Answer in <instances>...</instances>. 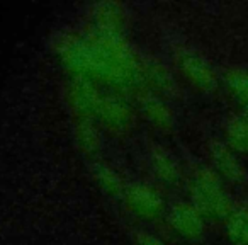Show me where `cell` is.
<instances>
[{"label":"cell","mask_w":248,"mask_h":245,"mask_svg":"<svg viewBox=\"0 0 248 245\" xmlns=\"http://www.w3.org/2000/svg\"><path fill=\"white\" fill-rule=\"evenodd\" d=\"M189 194L190 203L209 220H226L234 210L231 197L224 191L223 179L209 167H201L194 172Z\"/></svg>","instance_id":"obj_1"},{"label":"cell","mask_w":248,"mask_h":245,"mask_svg":"<svg viewBox=\"0 0 248 245\" xmlns=\"http://www.w3.org/2000/svg\"><path fill=\"white\" fill-rule=\"evenodd\" d=\"M58 62L72 73L73 79H87L93 82V55L87 36L63 33L53 41Z\"/></svg>","instance_id":"obj_2"},{"label":"cell","mask_w":248,"mask_h":245,"mask_svg":"<svg viewBox=\"0 0 248 245\" xmlns=\"http://www.w3.org/2000/svg\"><path fill=\"white\" fill-rule=\"evenodd\" d=\"M95 121L107 131L114 135H123L131 130L135 123V109L123 94H104L99 111L95 114Z\"/></svg>","instance_id":"obj_3"},{"label":"cell","mask_w":248,"mask_h":245,"mask_svg":"<svg viewBox=\"0 0 248 245\" xmlns=\"http://www.w3.org/2000/svg\"><path fill=\"white\" fill-rule=\"evenodd\" d=\"M123 201L135 216L146 221L158 220L165 213V199L153 186L146 182H133L126 186Z\"/></svg>","instance_id":"obj_4"},{"label":"cell","mask_w":248,"mask_h":245,"mask_svg":"<svg viewBox=\"0 0 248 245\" xmlns=\"http://www.w3.org/2000/svg\"><path fill=\"white\" fill-rule=\"evenodd\" d=\"M175 62L187 82L201 92H213L217 87V75L213 66L189 48H179L175 51Z\"/></svg>","instance_id":"obj_5"},{"label":"cell","mask_w":248,"mask_h":245,"mask_svg":"<svg viewBox=\"0 0 248 245\" xmlns=\"http://www.w3.org/2000/svg\"><path fill=\"white\" fill-rule=\"evenodd\" d=\"M102 96L104 94L100 92L99 83L87 79H72L66 87V100L75 117L95 119Z\"/></svg>","instance_id":"obj_6"},{"label":"cell","mask_w":248,"mask_h":245,"mask_svg":"<svg viewBox=\"0 0 248 245\" xmlns=\"http://www.w3.org/2000/svg\"><path fill=\"white\" fill-rule=\"evenodd\" d=\"M167 223L173 233L186 240H197L202 237L206 228V218L190 201L175 203L167 213Z\"/></svg>","instance_id":"obj_7"},{"label":"cell","mask_w":248,"mask_h":245,"mask_svg":"<svg viewBox=\"0 0 248 245\" xmlns=\"http://www.w3.org/2000/svg\"><path fill=\"white\" fill-rule=\"evenodd\" d=\"M90 22H92L90 29H95V31L124 34L128 16L123 5L117 2H99L90 9Z\"/></svg>","instance_id":"obj_8"},{"label":"cell","mask_w":248,"mask_h":245,"mask_svg":"<svg viewBox=\"0 0 248 245\" xmlns=\"http://www.w3.org/2000/svg\"><path fill=\"white\" fill-rule=\"evenodd\" d=\"M141 79L143 89L156 96H169L175 90V80L170 68L156 58L141 60Z\"/></svg>","instance_id":"obj_9"},{"label":"cell","mask_w":248,"mask_h":245,"mask_svg":"<svg viewBox=\"0 0 248 245\" xmlns=\"http://www.w3.org/2000/svg\"><path fill=\"white\" fill-rule=\"evenodd\" d=\"M209 157L213 162V170L224 180L241 182L245 179V170L234 152L223 142H211Z\"/></svg>","instance_id":"obj_10"},{"label":"cell","mask_w":248,"mask_h":245,"mask_svg":"<svg viewBox=\"0 0 248 245\" xmlns=\"http://www.w3.org/2000/svg\"><path fill=\"white\" fill-rule=\"evenodd\" d=\"M138 109L141 111L143 116H145L155 128L162 130V131L172 130L173 113L162 96H156V94L145 90V92H141L138 96Z\"/></svg>","instance_id":"obj_11"},{"label":"cell","mask_w":248,"mask_h":245,"mask_svg":"<svg viewBox=\"0 0 248 245\" xmlns=\"http://www.w3.org/2000/svg\"><path fill=\"white\" fill-rule=\"evenodd\" d=\"M73 140L83 155L97 157L102 148V135L99 123L90 117H75L73 123Z\"/></svg>","instance_id":"obj_12"},{"label":"cell","mask_w":248,"mask_h":245,"mask_svg":"<svg viewBox=\"0 0 248 245\" xmlns=\"http://www.w3.org/2000/svg\"><path fill=\"white\" fill-rule=\"evenodd\" d=\"M150 169L153 176L165 186H177L182 180V172L175 157L160 147L153 148L150 153Z\"/></svg>","instance_id":"obj_13"},{"label":"cell","mask_w":248,"mask_h":245,"mask_svg":"<svg viewBox=\"0 0 248 245\" xmlns=\"http://www.w3.org/2000/svg\"><path fill=\"white\" fill-rule=\"evenodd\" d=\"M92 177L97 182V186H99L107 196L121 197V199H123L124 191H126L128 184H124L121 174L117 172L112 165H109L107 162H93Z\"/></svg>","instance_id":"obj_14"},{"label":"cell","mask_w":248,"mask_h":245,"mask_svg":"<svg viewBox=\"0 0 248 245\" xmlns=\"http://www.w3.org/2000/svg\"><path fill=\"white\" fill-rule=\"evenodd\" d=\"M226 235L234 245H248V204L231 211L226 218Z\"/></svg>","instance_id":"obj_15"},{"label":"cell","mask_w":248,"mask_h":245,"mask_svg":"<svg viewBox=\"0 0 248 245\" xmlns=\"http://www.w3.org/2000/svg\"><path fill=\"white\" fill-rule=\"evenodd\" d=\"M224 133H226V145L233 152L248 153V117L245 114L231 117Z\"/></svg>","instance_id":"obj_16"},{"label":"cell","mask_w":248,"mask_h":245,"mask_svg":"<svg viewBox=\"0 0 248 245\" xmlns=\"http://www.w3.org/2000/svg\"><path fill=\"white\" fill-rule=\"evenodd\" d=\"M224 83L230 94L243 106H248V70L231 68L224 75Z\"/></svg>","instance_id":"obj_17"},{"label":"cell","mask_w":248,"mask_h":245,"mask_svg":"<svg viewBox=\"0 0 248 245\" xmlns=\"http://www.w3.org/2000/svg\"><path fill=\"white\" fill-rule=\"evenodd\" d=\"M135 245H167V244L162 238L156 237V235L141 230L135 235Z\"/></svg>","instance_id":"obj_18"},{"label":"cell","mask_w":248,"mask_h":245,"mask_svg":"<svg viewBox=\"0 0 248 245\" xmlns=\"http://www.w3.org/2000/svg\"><path fill=\"white\" fill-rule=\"evenodd\" d=\"M245 116L248 117V106H245Z\"/></svg>","instance_id":"obj_19"}]
</instances>
